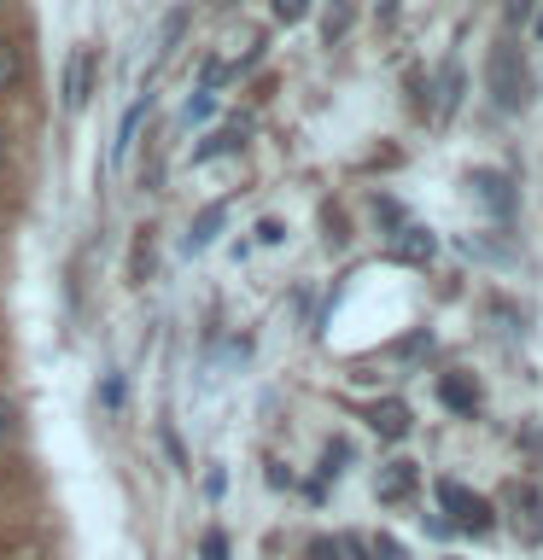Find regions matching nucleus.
Instances as JSON below:
<instances>
[{
	"mask_svg": "<svg viewBox=\"0 0 543 560\" xmlns=\"http://www.w3.org/2000/svg\"><path fill=\"white\" fill-rule=\"evenodd\" d=\"M455 105H462V65H444V70H438V100H432V112L438 117H455Z\"/></svg>",
	"mask_w": 543,
	"mask_h": 560,
	"instance_id": "nucleus-10",
	"label": "nucleus"
},
{
	"mask_svg": "<svg viewBox=\"0 0 543 560\" xmlns=\"http://www.w3.org/2000/svg\"><path fill=\"white\" fill-rule=\"evenodd\" d=\"M0 7H7V0H0Z\"/></svg>",
	"mask_w": 543,
	"mask_h": 560,
	"instance_id": "nucleus-24",
	"label": "nucleus"
},
{
	"mask_svg": "<svg viewBox=\"0 0 543 560\" xmlns=\"http://www.w3.org/2000/svg\"><path fill=\"white\" fill-rule=\"evenodd\" d=\"M304 12H310V0H275V18H280V24H298Z\"/></svg>",
	"mask_w": 543,
	"mask_h": 560,
	"instance_id": "nucleus-15",
	"label": "nucleus"
},
{
	"mask_svg": "<svg viewBox=\"0 0 543 560\" xmlns=\"http://www.w3.org/2000/svg\"><path fill=\"white\" fill-rule=\"evenodd\" d=\"M12 427H18V409H12V397H7V392H0V438H7Z\"/></svg>",
	"mask_w": 543,
	"mask_h": 560,
	"instance_id": "nucleus-17",
	"label": "nucleus"
},
{
	"mask_svg": "<svg viewBox=\"0 0 543 560\" xmlns=\"http://www.w3.org/2000/svg\"><path fill=\"white\" fill-rule=\"evenodd\" d=\"M222 555H228V542H222L217 532H210V537H205V560H222Z\"/></svg>",
	"mask_w": 543,
	"mask_h": 560,
	"instance_id": "nucleus-18",
	"label": "nucleus"
},
{
	"mask_svg": "<svg viewBox=\"0 0 543 560\" xmlns=\"http://www.w3.org/2000/svg\"><path fill=\"white\" fill-rule=\"evenodd\" d=\"M467 182H473V199H480V205H490V210H497V217H508V210H515V192H508V175L473 170Z\"/></svg>",
	"mask_w": 543,
	"mask_h": 560,
	"instance_id": "nucleus-5",
	"label": "nucleus"
},
{
	"mask_svg": "<svg viewBox=\"0 0 543 560\" xmlns=\"http://www.w3.org/2000/svg\"><path fill=\"white\" fill-rule=\"evenodd\" d=\"M532 30H538V42H543V12H538V18H532Z\"/></svg>",
	"mask_w": 543,
	"mask_h": 560,
	"instance_id": "nucleus-21",
	"label": "nucleus"
},
{
	"mask_svg": "<svg viewBox=\"0 0 543 560\" xmlns=\"http://www.w3.org/2000/svg\"><path fill=\"white\" fill-rule=\"evenodd\" d=\"M18 77H24V59H18L12 42H0V88H12Z\"/></svg>",
	"mask_w": 543,
	"mask_h": 560,
	"instance_id": "nucleus-12",
	"label": "nucleus"
},
{
	"mask_svg": "<svg viewBox=\"0 0 543 560\" xmlns=\"http://www.w3.org/2000/svg\"><path fill=\"white\" fill-rule=\"evenodd\" d=\"M374 490H380V502L409 497V490H415V462H385V467H380V479H374Z\"/></svg>",
	"mask_w": 543,
	"mask_h": 560,
	"instance_id": "nucleus-9",
	"label": "nucleus"
},
{
	"mask_svg": "<svg viewBox=\"0 0 543 560\" xmlns=\"http://www.w3.org/2000/svg\"><path fill=\"white\" fill-rule=\"evenodd\" d=\"M485 82H490V105H497V112H525V100H532V70H525V59H520L515 42H497V47H490Z\"/></svg>",
	"mask_w": 543,
	"mask_h": 560,
	"instance_id": "nucleus-1",
	"label": "nucleus"
},
{
	"mask_svg": "<svg viewBox=\"0 0 543 560\" xmlns=\"http://www.w3.org/2000/svg\"><path fill=\"white\" fill-rule=\"evenodd\" d=\"M432 252H438V240L427 234V228H397V240H392V257H403V262H432Z\"/></svg>",
	"mask_w": 543,
	"mask_h": 560,
	"instance_id": "nucleus-7",
	"label": "nucleus"
},
{
	"mask_svg": "<svg viewBox=\"0 0 543 560\" xmlns=\"http://www.w3.org/2000/svg\"><path fill=\"white\" fill-rule=\"evenodd\" d=\"M438 502H444V514L462 525V532H490V525H497V508H490L480 490H467V485H455V479L438 485Z\"/></svg>",
	"mask_w": 543,
	"mask_h": 560,
	"instance_id": "nucleus-2",
	"label": "nucleus"
},
{
	"mask_svg": "<svg viewBox=\"0 0 543 560\" xmlns=\"http://www.w3.org/2000/svg\"><path fill=\"white\" fill-rule=\"evenodd\" d=\"M380 555H385V560H409V555H403V549H397L392 537H380Z\"/></svg>",
	"mask_w": 543,
	"mask_h": 560,
	"instance_id": "nucleus-19",
	"label": "nucleus"
},
{
	"mask_svg": "<svg viewBox=\"0 0 543 560\" xmlns=\"http://www.w3.org/2000/svg\"><path fill=\"white\" fill-rule=\"evenodd\" d=\"M140 112H147V105H135V112L123 117V129H117V140H112V152H117V158L129 152V140H135V129H140Z\"/></svg>",
	"mask_w": 543,
	"mask_h": 560,
	"instance_id": "nucleus-13",
	"label": "nucleus"
},
{
	"mask_svg": "<svg viewBox=\"0 0 543 560\" xmlns=\"http://www.w3.org/2000/svg\"><path fill=\"white\" fill-rule=\"evenodd\" d=\"M217 7H228V0H217Z\"/></svg>",
	"mask_w": 543,
	"mask_h": 560,
	"instance_id": "nucleus-23",
	"label": "nucleus"
},
{
	"mask_svg": "<svg viewBox=\"0 0 543 560\" xmlns=\"http://www.w3.org/2000/svg\"><path fill=\"white\" fill-rule=\"evenodd\" d=\"M368 420H374V432H380V438H403V432L415 427L409 402H397V397H385V402H374V409H368Z\"/></svg>",
	"mask_w": 543,
	"mask_h": 560,
	"instance_id": "nucleus-6",
	"label": "nucleus"
},
{
	"mask_svg": "<svg viewBox=\"0 0 543 560\" xmlns=\"http://www.w3.org/2000/svg\"><path fill=\"white\" fill-rule=\"evenodd\" d=\"M502 508H508V520H515L520 542H543V490L538 485L508 479L502 485Z\"/></svg>",
	"mask_w": 543,
	"mask_h": 560,
	"instance_id": "nucleus-3",
	"label": "nucleus"
},
{
	"mask_svg": "<svg viewBox=\"0 0 543 560\" xmlns=\"http://www.w3.org/2000/svg\"><path fill=\"white\" fill-rule=\"evenodd\" d=\"M438 397H444V409H455V415L480 409V385H473L467 374H444V380H438Z\"/></svg>",
	"mask_w": 543,
	"mask_h": 560,
	"instance_id": "nucleus-8",
	"label": "nucleus"
},
{
	"mask_svg": "<svg viewBox=\"0 0 543 560\" xmlns=\"http://www.w3.org/2000/svg\"><path fill=\"white\" fill-rule=\"evenodd\" d=\"M532 7H538V0H502V18H508V24H525Z\"/></svg>",
	"mask_w": 543,
	"mask_h": 560,
	"instance_id": "nucleus-16",
	"label": "nucleus"
},
{
	"mask_svg": "<svg viewBox=\"0 0 543 560\" xmlns=\"http://www.w3.org/2000/svg\"><path fill=\"white\" fill-rule=\"evenodd\" d=\"M392 7H397V0H380V12H385V18H392Z\"/></svg>",
	"mask_w": 543,
	"mask_h": 560,
	"instance_id": "nucleus-22",
	"label": "nucleus"
},
{
	"mask_svg": "<svg viewBox=\"0 0 543 560\" xmlns=\"http://www.w3.org/2000/svg\"><path fill=\"white\" fill-rule=\"evenodd\" d=\"M333 555H339V549H333V542H315V560H333Z\"/></svg>",
	"mask_w": 543,
	"mask_h": 560,
	"instance_id": "nucleus-20",
	"label": "nucleus"
},
{
	"mask_svg": "<svg viewBox=\"0 0 543 560\" xmlns=\"http://www.w3.org/2000/svg\"><path fill=\"white\" fill-rule=\"evenodd\" d=\"M350 12H357L350 0H333V7H327V18H322V35H327V42H339V35L350 30Z\"/></svg>",
	"mask_w": 543,
	"mask_h": 560,
	"instance_id": "nucleus-11",
	"label": "nucleus"
},
{
	"mask_svg": "<svg viewBox=\"0 0 543 560\" xmlns=\"http://www.w3.org/2000/svg\"><path fill=\"white\" fill-rule=\"evenodd\" d=\"M94 47H70V59H65V105L70 112H82L88 94H94Z\"/></svg>",
	"mask_w": 543,
	"mask_h": 560,
	"instance_id": "nucleus-4",
	"label": "nucleus"
},
{
	"mask_svg": "<svg viewBox=\"0 0 543 560\" xmlns=\"http://www.w3.org/2000/svg\"><path fill=\"white\" fill-rule=\"evenodd\" d=\"M217 228H222V210H205V217H199V228L187 234V245H205L210 234H217Z\"/></svg>",
	"mask_w": 543,
	"mask_h": 560,
	"instance_id": "nucleus-14",
	"label": "nucleus"
}]
</instances>
